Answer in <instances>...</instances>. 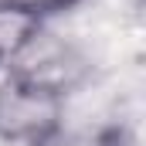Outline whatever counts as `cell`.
<instances>
[{
  "label": "cell",
  "instance_id": "2",
  "mask_svg": "<svg viewBox=\"0 0 146 146\" xmlns=\"http://www.w3.org/2000/svg\"><path fill=\"white\" fill-rule=\"evenodd\" d=\"M10 75H17L24 82H34L41 88H51L58 95H68V92H75L85 82L88 61L75 51L72 44L58 41L54 34H48L41 27L37 37L24 48V54L10 65Z\"/></svg>",
  "mask_w": 146,
  "mask_h": 146
},
{
  "label": "cell",
  "instance_id": "3",
  "mask_svg": "<svg viewBox=\"0 0 146 146\" xmlns=\"http://www.w3.org/2000/svg\"><path fill=\"white\" fill-rule=\"evenodd\" d=\"M41 27L44 21L24 10L17 0H0V68H10Z\"/></svg>",
  "mask_w": 146,
  "mask_h": 146
},
{
  "label": "cell",
  "instance_id": "1",
  "mask_svg": "<svg viewBox=\"0 0 146 146\" xmlns=\"http://www.w3.org/2000/svg\"><path fill=\"white\" fill-rule=\"evenodd\" d=\"M65 133V95L7 75L0 82V139L37 146Z\"/></svg>",
  "mask_w": 146,
  "mask_h": 146
},
{
  "label": "cell",
  "instance_id": "5",
  "mask_svg": "<svg viewBox=\"0 0 146 146\" xmlns=\"http://www.w3.org/2000/svg\"><path fill=\"white\" fill-rule=\"evenodd\" d=\"M37 146H72V143L65 139V133H58V136H51V139H44V143H37Z\"/></svg>",
  "mask_w": 146,
  "mask_h": 146
},
{
  "label": "cell",
  "instance_id": "4",
  "mask_svg": "<svg viewBox=\"0 0 146 146\" xmlns=\"http://www.w3.org/2000/svg\"><path fill=\"white\" fill-rule=\"evenodd\" d=\"M24 10H31L34 17H41V21H48V17H58V14H68V10H75L82 0H17Z\"/></svg>",
  "mask_w": 146,
  "mask_h": 146
}]
</instances>
